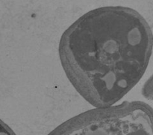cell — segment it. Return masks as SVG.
Segmentation results:
<instances>
[{
	"mask_svg": "<svg viewBox=\"0 0 153 135\" xmlns=\"http://www.w3.org/2000/svg\"><path fill=\"white\" fill-rule=\"evenodd\" d=\"M152 109L141 101L96 108L73 117L48 135H153Z\"/></svg>",
	"mask_w": 153,
	"mask_h": 135,
	"instance_id": "cell-2",
	"label": "cell"
},
{
	"mask_svg": "<svg viewBox=\"0 0 153 135\" xmlns=\"http://www.w3.org/2000/svg\"><path fill=\"white\" fill-rule=\"evenodd\" d=\"M0 135H16L11 128L0 119Z\"/></svg>",
	"mask_w": 153,
	"mask_h": 135,
	"instance_id": "cell-3",
	"label": "cell"
},
{
	"mask_svg": "<svg viewBox=\"0 0 153 135\" xmlns=\"http://www.w3.org/2000/svg\"><path fill=\"white\" fill-rule=\"evenodd\" d=\"M152 50L151 27L131 8L92 10L63 34L59 55L78 92L96 108L113 106L139 82Z\"/></svg>",
	"mask_w": 153,
	"mask_h": 135,
	"instance_id": "cell-1",
	"label": "cell"
}]
</instances>
